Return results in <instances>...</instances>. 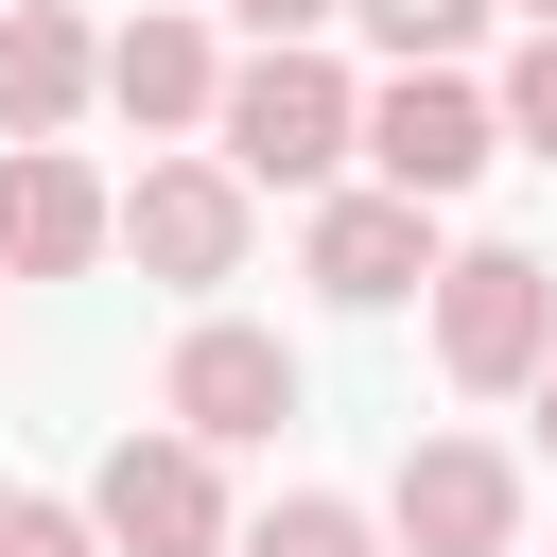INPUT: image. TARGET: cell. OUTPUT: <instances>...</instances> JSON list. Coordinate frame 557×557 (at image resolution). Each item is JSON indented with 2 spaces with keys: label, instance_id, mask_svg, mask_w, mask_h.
<instances>
[{
  "label": "cell",
  "instance_id": "cell-1",
  "mask_svg": "<svg viewBox=\"0 0 557 557\" xmlns=\"http://www.w3.org/2000/svg\"><path fill=\"white\" fill-rule=\"evenodd\" d=\"M348 70L331 52H261V70H226L209 87V139H226V174L244 191H331V157H348Z\"/></svg>",
  "mask_w": 557,
  "mask_h": 557
},
{
  "label": "cell",
  "instance_id": "cell-2",
  "mask_svg": "<svg viewBox=\"0 0 557 557\" xmlns=\"http://www.w3.org/2000/svg\"><path fill=\"white\" fill-rule=\"evenodd\" d=\"M435 366L453 383H540L557 366V261L540 244H470V261H435Z\"/></svg>",
  "mask_w": 557,
  "mask_h": 557
},
{
  "label": "cell",
  "instance_id": "cell-3",
  "mask_svg": "<svg viewBox=\"0 0 557 557\" xmlns=\"http://www.w3.org/2000/svg\"><path fill=\"white\" fill-rule=\"evenodd\" d=\"M348 157H366L400 209H453V191L505 157V122H487V87H453V70H400V87L348 122Z\"/></svg>",
  "mask_w": 557,
  "mask_h": 557
},
{
  "label": "cell",
  "instance_id": "cell-4",
  "mask_svg": "<svg viewBox=\"0 0 557 557\" xmlns=\"http://www.w3.org/2000/svg\"><path fill=\"white\" fill-rule=\"evenodd\" d=\"M104 244H139V278L209 296V278H244V174L226 157H157L139 191H104Z\"/></svg>",
  "mask_w": 557,
  "mask_h": 557
},
{
  "label": "cell",
  "instance_id": "cell-5",
  "mask_svg": "<svg viewBox=\"0 0 557 557\" xmlns=\"http://www.w3.org/2000/svg\"><path fill=\"white\" fill-rule=\"evenodd\" d=\"M157 418H174L191 453H244V435H278V418H296V348H278V331H244V313H209V331L157 366Z\"/></svg>",
  "mask_w": 557,
  "mask_h": 557
},
{
  "label": "cell",
  "instance_id": "cell-6",
  "mask_svg": "<svg viewBox=\"0 0 557 557\" xmlns=\"http://www.w3.org/2000/svg\"><path fill=\"white\" fill-rule=\"evenodd\" d=\"M383 540H400V557H505V540H522V470H505L487 435H418L400 487H383Z\"/></svg>",
  "mask_w": 557,
  "mask_h": 557
},
{
  "label": "cell",
  "instance_id": "cell-7",
  "mask_svg": "<svg viewBox=\"0 0 557 557\" xmlns=\"http://www.w3.org/2000/svg\"><path fill=\"white\" fill-rule=\"evenodd\" d=\"M87 540H122V557H209V540H226L209 453H191V435H122V453L87 470Z\"/></svg>",
  "mask_w": 557,
  "mask_h": 557
},
{
  "label": "cell",
  "instance_id": "cell-8",
  "mask_svg": "<svg viewBox=\"0 0 557 557\" xmlns=\"http://www.w3.org/2000/svg\"><path fill=\"white\" fill-rule=\"evenodd\" d=\"M435 278V209H400V191H331L313 209V296L331 313H400Z\"/></svg>",
  "mask_w": 557,
  "mask_h": 557
},
{
  "label": "cell",
  "instance_id": "cell-9",
  "mask_svg": "<svg viewBox=\"0 0 557 557\" xmlns=\"http://www.w3.org/2000/svg\"><path fill=\"white\" fill-rule=\"evenodd\" d=\"M87 87H104V35H87L70 0H0V139H17V157H52Z\"/></svg>",
  "mask_w": 557,
  "mask_h": 557
},
{
  "label": "cell",
  "instance_id": "cell-10",
  "mask_svg": "<svg viewBox=\"0 0 557 557\" xmlns=\"http://www.w3.org/2000/svg\"><path fill=\"white\" fill-rule=\"evenodd\" d=\"M104 261V174L87 157H0V278H87Z\"/></svg>",
  "mask_w": 557,
  "mask_h": 557
},
{
  "label": "cell",
  "instance_id": "cell-11",
  "mask_svg": "<svg viewBox=\"0 0 557 557\" xmlns=\"http://www.w3.org/2000/svg\"><path fill=\"white\" fill-rule=\"evenodd\" d=\"M209 87H226L209 70V17H122L104 35V104L122 122H209Z\"/></svg>",
  "mask_w": 557,
  "mask_h": 557
},
{
  "label": "cell",
  "instance_id": "cell-12",
  "mask_svg": "<svg viewBox=\"0 0 557 557\" xmlns=\"http://www.w3.org/2000/svg\"><path fill=\"white\" fill-rule=\"evenodd\" d=\"M244 557H383V522H366L348 487H278V505L244 522Z\"/></svg>",
  "mask_w": 557,
  "mask_h": 557
},
{
  "label": "cell",
  "instance_id": "cell-13",
  "mask_svg": "<svg viewBox=\"0 0 557 557\" xmlns=\"http://www.w3.org/2000/svg\"><path fill=\"white\" fill-rule=\"evenodd\" d=\"M348 17H366V35L400 52V70H453V52L487 35V0H348Z\"/></svg>",
  "mask_w": 557,
  "mask_h": 557
},
{
  "label": "cell",
  "instance_id": "cell-14",
  "mask_svg": "<svg viewBox=\"0 0 557 557\" xmlns=\"http://www.w3.org/2000/svg\"><path fill=\"white\" fill-rule=\"evenodd\" d=\"M522 157H557V35H522V70H505V104H487Z\"/></svg>",
  "mask_w": 557,
  "mask_h": 557
},
{
  "label": "cell",
  "instance_id": "cell-15",
  "mask_svg": "<svg viewBox=\"0 0 557 557\" xmlns=\"http://www.w3.org/2000/svg\"><path fill=\"white\" fill-rule=\"evenodd\" d=\"M0 557H104V540H87V505H52V487H0Z\"/></svg>",
  "mask_w": 557,
  "mask_h": 557
},
{
  "label": "cell",
  "instance_id": "cell-16",
  "mask_svg": "<svg viewBox=\"0 0 557 557\" xmlns=\"http://www.w3.org/2000/svg\"><path fill=\"white\" fill-rule=\"evenodd\" d=\"M226 17H244L261 52H313V17H348V0H226Z\"/></svg>",
  "mask_w": 557,
  "mask_h": 557
},
{
  "label": "cell",
  "instance_id": "cell-17",
  "mask_svg": "<svg viewBox=\"0 0 557 557\" xmlns=\"http://www.w3.org/2000/svg\"><path fill=\"white\" fill-rule=\"evenodd\" d=\"M540 453H557V366H540Z\"/></svg>",
  "mask_w": 557,
  "mask_h": 557
},
{
  "label": "cell",
  "instance_id": "cell-18",
  "mask_svg": "<svg viewBox=\"0 0 557 557\" xmlns=\"http://www.w3.org/2000/svg\"><path fill=\"white\" fill-rule=\"evenodd\" d=\"M522 17H540V35H557V0H522Z\"/></svg>",
  "mask_w": 557,
  "mask_h": 557
}]
</instances>
